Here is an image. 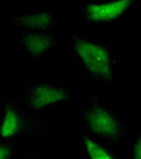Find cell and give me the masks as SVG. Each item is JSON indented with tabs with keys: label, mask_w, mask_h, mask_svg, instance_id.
<instances>
[{
	"label": "cell",
	"mask_w": 141,
	"mask_h": 159,
	"mask_svg": "<svg viewBox=\"0 0 141 159\" xmlns=\"http://www.w3.org/2000/svg\"><path fill=\"white\" fill-rule=\"evenodd\" d=\"M72 54L78 65L97 83H113L118 74V54L109 40L73 35Z\"/></svg>",
	"instance_id": "1"
},
{
	"label": "cell",
	"mask_w": 141,
	"mask_h": 159,
	"mask_svg": "<svg viewBox=\"0 0 141 159\" xmlns=\"http://www.w3.org/2000/svg\"><path fill=\"white\" fill-rule=\"evenodd\" d=\"M75 116L92 139L110 149H116L125 137L126 128L116 110L98 96L80 105Z\"/></svg>",
	"instance_id": "2"
},
{
	"label": "cell",
	"mask_w": 141,
	"mask_h": 159,
	"mask_svg": "<svg viewBox=\"0 0 141 159\" xmlns=\"http://www.w3.org/2000/svg\"><path fill=\"white\" fill-rule=\"evenodd\" d=\"M48 129V125L14 100L0 99V139L14 141L21 136H37Z\"/></svg>",
	"instance_id": "3"
},
{
	"label": "cell",
	"mask_w": 141,
	"mask_h": 159,
	"mask_svg": "<svg viewBox=\"0 0 141 159\" xmlns=\"http://www.w3.org/2000/svg\"><path fill=\"white\" fill-rule=\"evenodd\" d=\"M71 99L69 87L40 81L26 83L17 96V103L32 113L58 111Z\"/></svg>",
	"instance_id": "4"
},
{
	"label": "cell",
	"mask_w": 141,
	"mask_h": 159,
	"mask_svg": "<svg viewBox=\"0 0 141 159\" xmlns=\"http://www.w3.org/2000/svg\"><path fill=\"white\" fill-rule=\"evenodd\" d=\"M135 5L133 0H89L82 5L81 19L90 27H115L125 19Z\"/></svg>",
	"instance_id": "5"
},
{
	"label": "cell",
	"mask_w": 141,
	"mask_h": 159,
	"mask_svg": "<svg viewBox=\"0 0 141 159\" xmlns=\"http://www.w3.org/2000/svg\"><path fill=\"white\" fill-rule=\"evenodd\" d=\"M56 13L53 11H31L17 13L8 22L23 32H46L56 35Z\"/></svg>",
	"instance_id": "6"
},
{
	"label": "cell",
	"mask_w": 141,
	"mask_h": 159,
	"mask_svg": "<svg viewBox=\"0 0 141 159\" xmlns=\"http://www.w3.org/2000/svg\"><path fill=\"white\" fill-rule=\"evenodd\" d=\"M17 44L34 61L45 58L59 45L56 35L46 32H22L17 36Z\"/></svg>",
	"instance_id": "7"
},
{
	"label": "cell",
	"mask_w": 141,
	"mask_h": 159,
	"mask_svg": "<svg viewBox=\"0 0 141 159\" xmlns=\"http://www.w3.org/2000/svg\"><path fill=\"white\" fill-rule=\"evenodd\" d=\"M81 155L82 159H121L115 149L105 147L92 139L86 133H81Z\"/></svg>",
	"instance_id": "8"
},
{
	"label": "cell",
	"mask_w": 141,
	"mask_h": 159,
	"mask_svg": "<svg viewBox=\"0 0 141 159\" xmlns=\"http://www.w3.org/2000/svg\"><path fill=\"white\" fill-rule=\"evenodd\" d=\"M129 159H141V121L129 144Z\"/></svg>",
	"instance_id": "9"
},
{
	"label": "cell",
	"mask_w": 141,
	"mask_h": 159,
	"mask_svg": "<svg viewBox=\"0 0 141 159\" xmlns=\"http://www.w3.org/2000/svg\"><path fill=\"white\" fill-rule=\"evenodd\" d=\"M16 152V145L12 141L0 139V159H13Z\"/></svg>",
	"instance_id": "10"
},
{
	"label": "cell",
	"mask_w": 141,
	"mask_h": 159,
	"mask_svg": "<svg viewBox=\"0 0 141 159\" xmlns=\"http://www.w3.org/2000/svg\"><path fill=\"white\" fill-rule=\"evenodd\" d=\"M26 159H53V158L48 157V156L40 155L38 152L31 151V152H28V153L26 155Z\"/></svg>",
	"instance_id": "11"
}]
</instances>
